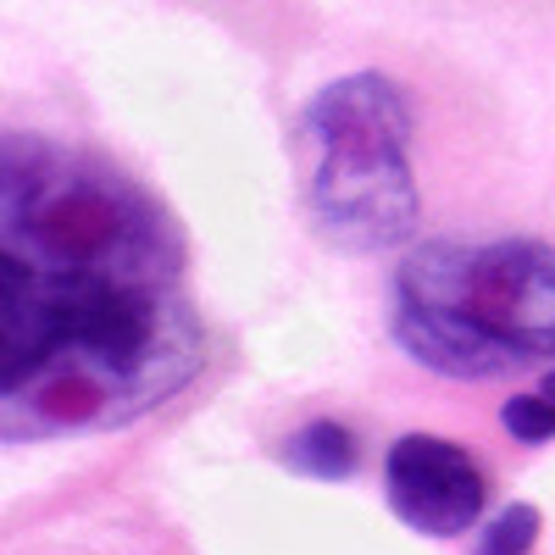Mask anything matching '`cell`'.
<instances>
[{
  "label": "cell",
  "mask_w": 555,
  "mask_h": 555,
  "mask_svg": "<svg viewBox=\"0 0 555 555\" xmlns=\"http://www.w3.org/2000/svg\"><path fill=\"white\" fill-rule=\"evenodd\" d=\"M201 373L172 206L89 145L0 133V444L128 428Z\"/></svg>",
  "instance_id": "1"
},
{
  "label": "cell",
  "mask_w": 555,
  "mask_h": 555,
  "mask_svg": "<svg viewBox=\"0 0 555 555\" xmlns=\"http://www.w3.org/2000/svg\"><path fill=\"white\" fill-rule=\"evenodd\" d=\"M389 334L416 366L455 384L555 361V245L522 234L405 245Z\"/></svg>",
  "instance_id": "2"
},
{
  "label": "cell",
  "mask_w": 555,
  "mask_h": 555,
  "mask_svg": "<svg viewBox=\"0 0 555 555\" xmlns=\"http://www.w3.org/2000/svg\"><path fill=\"white\" fill-rule=\"evenodd\" d=\"M411 128V95L389 73L334 78L306 101L295 122V162L311 228L334 250L384 256L411 245L423 217Z\"/></svg>",
  "instance_id": "3"
},
{
  "label": "cell",
  "mask_w": 555,
  "mask_h": 555,
  "mask_svg": "<svg viewBox=\"0 0 555 555\" xmlns=\"http://www.w3.org/2000/svg\"><path fill=\"white\" fill-rule=\"evenodd\" d=\"M384 500L405 528L461 539L489 512V478L461 444L439 434H405L384 455Z\"/></svg>",
  "instance_id": "4"
},
{
  "label": "cell",
  "mask_w": 555,
  "mask_h": 555,
  "mask_svg": "<svg viewBox=\"0 0 555 555\" xmlns=\"http://www.w3.org/2000/svg\"><path fill=\"white\" fill-rule=\"evenodd\" d=\"M284 467L300 473V478L345 483L361 467V439L339 423V416H311L306 428H295L284 439Z\"/></svg>",
  "instance_id": "5"
},
{
  "label": "cell",
  "mask_w": 555,
  "mask_h": 555,
  "mask_svg": "<svg viewBox=\"0 0 555 555\" xmlns=\"http://www.w3.org/2000/svg\"><path fill=\"white\" fill-rule=\"evenodd\" d=\"M539 528H544V517H539V505H528V500H512V505H500V512L478 528V544H473V555H533V544H539Z\"/></svg>",
  "instance_id": "6"
},
{
  "label": "cell",
  "mask_w": 555,
  "mask_h": 555,
  "mask_svg": "<svg viewBox=\"0 0 555 555\" xmlns=\"http://www.w3.org/2000/svg\"><path fill=\"white\" fill-rule=\"evenodd\" d=\"M500 423H505V434L522 439V444H544V439H555V411L539 400V389L505 400V405H500Z\"/></svg>",
  "instance_id": "7"
},
{
  "label": "cell",
  "mask_w": 555,
  "mask_h": 555,
  "mask_svg": "<svg viewBox=\"0 0 555 555\" xmlns=\"http://www.w3.org/2000/svg\"><path fill=\"white\" fill-rule=\"evenodd\" d=\"M539 400L555 411V366H550V373H544V384H539Z\"/></svg>",
  "instance_id": "8"
}]
</instances>
